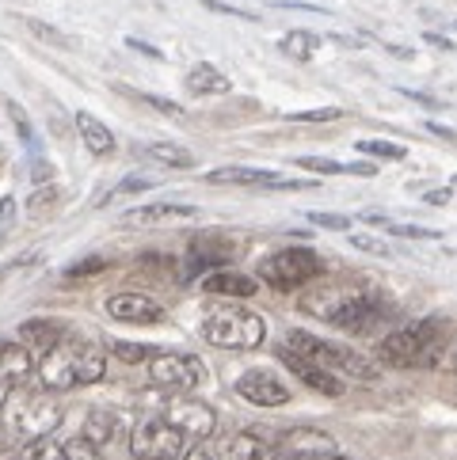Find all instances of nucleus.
Wrapping results in <instances>:
<instances>
[{
    "instance_id": "nucleus-1",
    "label": "nucleus",
    "mask_w": 457,
    "mask_h": 460,
    "mask_svg": "<svg viewBox=\"0 0 457 460\" xmlns=\"http://www.w3.org/2000/svg\"><path fill=\"white\" fill-rule=\"evenodd\" d=\"M301 312L351 335H370L385 320H393V305L373 286H313L301 293Z\"/></svg>"
},
{
    "instance_id": "nucleus-2",
    "label": "nucleus",
    "mask_w": 457,
    "mask_h": 460,
    "mask_svg": "<svg viewBox=\"0 0 457 460\" xmlns=\"http://www.w3.org/2000/svg\"><path fill=\"white\" fill-rule=\"evenodd\" d=\"M107 373V354L95 347L92 339H76L65 335L54 350H46L35 366V376L42 388L50 392H69V388H85L103 381Z\"/></svg>"
},
{
    "instance_id": "nucleus-3",
    "label": "nucleus",
    "mask_w": 457,
    "mask_h": 460,
    "mask_svg": "<svg viewBox=\"0 0 457 460\" xmlns=\"http://www.w3.org/2000/svg\"><path fill=\"white\" fill-rule=\"evenodd\" d=\"M65 419V411L58 403V392L42 388V385H15L8 388L4 403H0V426L15 438V441H35V438H50Z\"/></svg>"
},
{
    "instance_id": "nucleus-4",
    "label": "nucleus",
    "mask_w": 457,
    "mask_h": 460,
    "mask_svg": "<svg viewBox=\"0 0 457 460\" xmlns=\"http://www.w3.org/2000/svg\"><path fill=\"white\" fill-rule=\"evenodd\" d=\"M453 339V327L446 320H419V323H408L400 332L385 335L378 358L393 369H419V366H435L443 350L450 347Z\"/></svg>"
},
{
    "instance_id": "nucleus-5",
    "label": "nucleus",
    "mask_w": 457,
    "mask_h": 460,
    "mask_svg": "<svg viewBox=\"0 0 457 460\" xmlns=\"http://www.w3.org/2000/svg\"><path fill=\"white\" fill-rule=\"evenodd\" d=\"M202 335L225 350H255L264 342L267 327L259 320V312L244 308V305H214L202 320Z\"/></svg>"
},
{
    "instance_id": "nucleus-6",
    "label": "nucleus",
    "mask_w": 457,
    "mask_h": 460,
    "mask_svg": "<svg viewBox=\"0 0 457 460\" xmlns=\"http://www.w3.org/2000/svg\"><path fill=\"white\" fill-rule=\"evenodd\" d=\"M290 350L301 354L305 361H313V366H320L324 373H332V376H351V381H378L381 376V369L373 366L370 358L354 354L347 347H336V342H324V339L309 335V332H293L290 335Z\"/></svg>"
},
{
    "instance_id": "nucleus-7",
    "label": "nucleus",
    "mask_w": 457,
    "mask_h": 460,
    "mask_svg": "<svg viewBox=\"0 0 457 460\" xmlns=\"http://www.w3.org/2000/svg\"><path fill=\"white\" fill-rule=\"evenodd\" d=\"M324 274V259L313 248H286L259 262V278L274 289H301Z\"/></svg>"
},
{
    "instance_id": "nucleus-8",
    "label": "nucleus",
    "mask_w": 457,
    "mask_h": 460,
    "mask_svg": "<svg viewBox=\"0 0 457 460\" xmlns=\"http://www.w3.org/2000/svg\"><path fill=\"white\" fill-rule=\"evenodd\" d=\"M187 453V438L175 430L168 419H145L134 438H130V456L134 460H179Z\"/></svg>"
},
{
    "instance_id": "nucleus-9",
    "label": "nucleus",
    "mask_w": 457,
    "mask_h": 460,
    "mask_svg": "<svg viewBox=\"0 0 457 460\" xmlns=\"http://www.w3.org/2000/svg\"><path fill=\"white\" fill-rule=\"evenodd\" d=\"M149 381L165 392H194L206 381V366L194 354L160 350L149 358Z\"/></svg>"
},
{
    "instance_id": "nucleus-10",
    "label": "nucleus",
    "mask_w": 457,
    "mask_h": 460,
    "mask_svg": "<svg viewBox=\"0 0 457 460\" xmlns=\"http://www.w3.org/2000/svg\"><path fill=\"white\" fill-rule=\"evenodd\" d=\"M160 419H168L179 434H184L187 441H206L210 434L218 430V415L214 407L202 403V400H191L187 392H175V400L165 403V411H160Z\"/></svg>"
},
{
    "instance_id": "nucleus-11",
    "label": "nucleus",
    "mask_w": 457,
    "mask_h": 460,
    "mask_svg": "<svg viewBox=\"0 0 457 460\" xmlns=\"http://www.w3.org/2000/svg\"><path fill=\"white\" fill-rule=\"evenodd\" d=\"M221 460H279V434L267 426H248L221 441Z\"/></svg>"
},
{
    "instance_id": "nucleus-12",
    "label": "nucleus",
    "mask_w": 457,
    "mask_h": 460,
    "mask_svg": "<svg viewBox=\"0 0 457 460\" xmlns=\"http://www.w3.org/2000/svg\"><path fill=\"white\" fill-rule=\"evenodd\" d=\"M279 456L290 460H320V456H339L336 438H328L324 430H313V426H298L290 434H279Z\"/></svg>"
},
{
    "instance_id": "nucleus-13",
    "label": "nucleus",
    "mask_w": 457,
    "mask_h": 460,
    "mask_svg": "<svg viewBox=\"0 0 457 460\" xmlns=\"http://www.w3.org/2000/svg\"><path fill=\"white\" fill-rule=\"evenodd\" d=\"M206 183L210 187H271V190H301L305 183L301 179H282L274 172H259V168H218V172H206Z\"/></svg>"
},
{
    "instance_id": "nucleus-14",
    "label": "nucleus",
    "mask_w": 457,
    "mask_h": 460,
    "mask_svg": "<svg viewBox=\"0 0 457 460\" xmlns=\"http://www.w3.org/2000/svg\"><path fill=\"white\" fill-rule=\"evenodd\" d=\"M237 396H244L255 407H282L290 400V388L267 369H248V373H240V381H237Z\"/></svg>"
},
{
    "instance_id": "nucleus-15",
    "label": "nucleus",
    "mask_w": 457,
    "mask_h": 460,
    "mask_svg": "<svg viewBox=\"0 0 457 460\" xmlns=\"http://www.w3.org/2000/svg\"><path fill=\"white\" fill-rule=\"evenodd\" d=\"M107 316L122 320V323H160L165 320V305H157L153 297H145V293H114L107 297Z\"/></svg>"
},
{
    "instance_id": "nucleus-16",
    "label": "nucleus",
    "mask_w": 457,
    "mask_h": 460,
    "mask_svg": "<svg viewBox=\"0 0 457 460\" xmlns=\"http://www.w3.org/2000/svg\"><path fill=\"white\" fill-rule=\"evenodd\" d=\"M194 217H199V209H194V206L153 202V206L126 209V213H122V225H134V228H160V225H184V221H194Z\"/></svg>"
},
{
    "instance_id": "nucleus-17",
    "label": "nucleus",
    "mask_w": 457,
    "mask_h": 460,
    "mask_svg": "<svg viewBox=\"0 0 457 460\" xmlns=\"http://www.w3.org/2000/svg\"><path fill=\"white\" fill-rule=\"evenodd\" d=\"M237 259V243L228 236H218V233H206V236H194L191 240V252H187V274H199L206 267H221V262Z\"/></svg>"
},
{
    "instance_id": "nucleus-18",
    "label": "nucleus",
    "mask_w": 457,
    "mask_h": 460,
    "mask_svg": "<svg viewBox=\"0 0 457 460\" xmlns=\"http://www.w3.org/2000/svg\"><path fill=\"white\" fill-rule=\"evenodd\" d=\"M35 376V354H31L23 342H12V339H0V385H27Z\"/></svg>"
},
{
    "instance_id": "nucleus-19",
    "label": "nucleus",
    "mask_w": 457,
    "mask_h": 460,
    "mask_svg": "<svg viewBox=\"0 0 457 460\" xmlns=\"http://www.w3.org/2000/svg\"><path fill=\"white\" fill-rule=\"evenodd\" d=\"M65 335H69V327L58 323V320H46V316L20 323V342H23V347H27L31 354H39V358H42L46 350H54Z\"/></svg>"
},
{
    "instance_id": "nucleus-20",
    "label": "nucleus",
    "mask_w": 457,
    "mask_h": 460,
    "mask_svg": "<svg viewBox=\"0 0 457 460\" xmlns=\"http://www.w3.org/2000/svg\"><path fill=\"white\" fill-rule=\"evenodd\" d=\"M279 358L286 361V366H290L293 373H298V376H301V381H305L309 388H317V392H320V396H343V381H339V376H332V373H324L320 366H313V361H305L301 354H293L290 347H282V350H279Z\"/></svg>"
},
{
    "instance_id": "nucleus-21",
    "label": "nucleus",
    "mask_w": 457,
    "mask_h": 460,
    "mask_svg": "<svg viewBox=\"0 0 457 460\" xmlns=\"http://www.w3.org/2000/svg\"><path fill=\"white\" fill-rule=\"evenodd\" d=\"M122 434H126V419L119 415V411L95 407L92 415L85 419V434H80V438H88L95 449H103V446H111L114 438H122Z\"/></svg>"
},
{
    "instance_id": "nucleus-22",
    "label": "nucleus",
    "mask_w": 457,
    "mask_h": 460,
    "mask_svg": "<svg viewBox=\"0 0 457 460\" xmlns=\"http://www.w3.org/2000/svg\"><path fill=\"white\" fill-rule=\"evenodd\" d=\"M202 289L214 293V297H252L259 286H255V278H248V274H237V270H221L218 267V270H210L202 278Z\"/></svg>"
},
{
    "instance_id": "nucleus-23",
    "label": "nucleus",
    "mask_w": 457,
    "mask_h": 460,
    "mask_svg": "<svg viewBox=\"0 0 457 460\" xmlns=\"http://www.w3.org/2000/svg\"><path fill=\"white\" fill-rule=\"evenodd\" d=\"M76 134H80V141H85V149L92 156H111L114 153V134L95 119V114H88V111L76 114Z\"/></svg>"
},
{
    "instance_id": "nucleus-24",
    "label": "nucleus",
    "mask_w": 457,
    "mask_h": 460,
    "mask_svg": "<svg viewBox=\"0 0 457 460\" xmlns=\"http://www.w3.org/2000/svg\"><path fill=\"white\" fill-rule=\"evenodd\" d=\"M228 88H233V84H228V76L221 69H214L210 61H199L187 73V92L191 95H225Z\"/></svg>"
},
{
    "instance_id": "nucleus-25",
    "label": "nucleus",
    "mask_w": 457,
    "mask_h": 460,
    "mask_svg": "<svg viewBox=\"0 0 457 460\" xmlns=\"http://www.w3.org/2000/svg\"><path fill=\"white\" fill-rule=\"evenodd\" d=\"M298 168L313 175H378V164H339V160H320V156H301Z\"/></svg>"
},
{
    "instance_id": "nucleus-26",
    "label": "nucleus",
    "mask_w": 457,
    "mask_h": 460,
    "mask_svg": "<svg viewBox=\"0 0 457 460\" xmlns=\"http://www.w3.org/2000/svg\"><path fill=\"white\" fill-rule=\"evenodd\" d=\"M141 156H149V160L165 164V168H175V172L194 168V156L184 149V145H172V141H153V145H145Z\"/></svg>"
},
{
    "instance_id": "nucleus-27",
    "label": "nucleus",
    "mask_w": 457,
    "mask_h": 460,
    "mask_svg": "<svg viewBox=\"0 0 457 460\" xmlns=\"http://www.w3.org/2000/svg\"><path fill=\"white\" fill-rule=\"evenodd\" d=\"M282 54L286 58H293V61H309L317 54V46H320V39L313 35V31H290V35H282Z\"/></svg>"
},
{
    "instance_id": "nucleus-28",
    "label": "nucleus",
    "mask_w": 457,
    "mask_h": 460,
    "mask_svg": "<svg viewBox=\"0 0 457 460\" xmlns=\"http://www.w3.org/2000/svg\"><path fill=\"white\" fill-rule=\"evenodd\" d=\"M366 225H378V228H385L389 236H404V240H438V233H435V228H416V225L385 221V217H378V213H370V217H366Z\"/></svg>"
},
{
    "instance_id": "nucleus-29",
    "label": "nucleus",
    "mask_w": 457,
    "mask_h": 460,
    "mask_svg": "<svg viewBox=\"0 0 457 460\" xmlns=\"http://www.w3.org/2000/svg\"><path fill=\"white\" fill-rule=\"evenodd\" d=\"M61 453H65V446H61V441H54V438L23 441V449H20L23 460H61Z\"/></svg>"
},
{
    "instance_id": "nucleus-30",
    "label": "nucleus",
    "mask_w": 457,
    "mask_h": 460,
    "mask_svg": "<svg viewBox=\"0 0 457 460\" xmlns=\"http://www.w3.org/2000/svg\"><path fill=\"white\" fill-rule=\"evenodd\" d=\"M58 206V187L54 183H39L35 194H31V202H27V213L31 217H46Z\"/></svg>"
},
{
    "instance_id": "nucleus-31",
    "label": "nucleus",
    "mask_w": 457,
    "mask_h": 460,
    "mask_svg": "<svg viewBox=\"0 0 457 460\" xmlns=\"http://www.w3.org/2000/svg\"><path fill=\"white\" fill-rule=\"evenodd\" d=\"M111 350L119 361H126V366H134V361H149L157 350L153 347H141V342H111Z\"/></svg>"
},
{
    "instance_id": "nucleus-32",
    "label": "nucleus",
    "mask_w": 457,
    "mask_h": 460,
    "mask_svg": "<svg viewBox=\"0 0 457 460\" xmlns=\"http://www.w3.org/2000/svg\"><path fill=\"white\" fill-rule=\"evenodd\" d=\"M103 267H107L103 255H88V259H80V262H73V267L65 270V282H80V278H92V274H100Z\"/></svg>"
},
{
    "instance_id": "nucleus-33",
    "label": "nucleus",
    "mask_w": 457,
    "mask_h": 460,
    "mask_svg": "<svg viewBox=\"0 0 457 460\" xmlns=\"http://www.w3.org/2000/svg\"><path fill=\"white\" fill-rule=\"evenodd\" d=\"M358 153L378 156V160H404L408 156L400 145H389V141H358Z\"/></svg>"
},
{
    "instance_id": "nucleus-34",
    "label": "nucleus",
    "mask_w": 457,
    "mask_h": 460,
    "mask_svg": "<svg viewBox=\"0 0 457 460\" xmlns=\"http://www.w3.org/2000/svg\"><path fill=\"white\" fill-rule=\"evenodd\" d=\"M305 221L320 225V228H332V233H347V228H351V217H343V213H320V209L305 213Z\"/></svg>"
},
{
    "instance_id": "nucleus-35",
    "label": "nucleus",
    "mask_w": 457,
    "mask_h": 460,
    "mask_svg": "<svg viewBox=\"0 0 457 460\" xmlns=\"http://www.w3.org/2000/svg\"><path fill=\"white\" fill-rule=\"evenodd\" d=\"M23 23H27L31 35L42 39V42H50V46H69V39H65L61 31H58V27H50V23H42V20H23Z\"/></svg>"
},
{
    "instance_id": "nucleus-36",
    "label": "nucleus",
    "mask_w": 457,
    "mask_h": 460,
    "mask_svg": "<svg viewBox=\"0 0 457 460\" xmlns=\"http://www.w3.org/2000/svg\"><path fill=\"white\" fill-rule=\"evenodd\" d=\"M61 460H100V449H95L88 438H73L69 446H65Z\"/></svg>"
},
{
    "instance_id": "nucleus-37",
    "label": "nucleus",
    "mask_w": 457,
    "mask_h": 460,
    "mask_svg": "<svg viewBox=\"0 0 457 460\" xmlns=\"http://www.w3.org/2000/svg\"><path fill=\"white\" fill-rule=\"evenodd\" d=\"M134 100H141V103H149L153 111H160V114H168V119H184V107L179 103H172V100H160V95H145V92H130Z\"/></svg>"
},
{
    "instance_id": "nucleus-38",
    "label": "nucleus",
    "mask_w": 457,
    "mask_h": 460,
    "mask_svg": "<svg viewBox=\"0 0 457 460\" xmlns=\"http://www.w3.org/2000/svg\"><path fill=\"white\" fill-rule=\"evenodd\" d=\"M343 111L339 107H324V111H293L290 122H339Z\"/></svg>"
},
{
    "instance_id": "nucleus-39",
    "label": "nucleus",
    "mask_w": 457,
    "mask_h": 460,
    "mask_svg": "<svg viewBox=\"0 0 457 460\" xmlns=\"http://www.w3.org/2000/svg\"><path fill=\"white\" fill-rule=\"evenodd\" d=\"M8 114H12V122H15V129H20V141H35V129H31V122H27V114H23V107L20 103H8Z\"/></svg>"
},
{
    "instance_id": "nucleus-40",
    "label": "nucleus",
    "mask_w": 457,
    "mask_h": 460,
    "mask_svg": "<svg viewBox=\"0 0 457 460\" xmlns=\"http://www.w3.org/2000/svg\"><path fill=\"white\" fill-rule=\"evenodd\" d=\"M351 243H354L358 252H370V255H393V248H389V243L373 240V236H351Z\"/></svg>"
},
{
    "instance_id": "nucleus-41",
    "label": "nucleus",
    "mask_w": 457,
    "mask_h": 460,
    "mask_svg": "<svg viewBox=\"0 0 457 460\" xmlns=\"http://www.w3.org/2000/svg\"><path fill=\"white\" fill-rule=\"evenodd\" d=\"M206 8H214V12H225V15H240V20H255V12H240V8H228L221 4V0H202Z\"/></svg>"
},
{
    "instance_id": "nucleus-42",
    "label": "nucleus",
    "mask_w": 457,
    "mask_h": 460,
    "mask_svg": "<svg viewBox=\"0 0 457 460\" xmlns=\"http://www.w3.org/2000/svg\"><path fill=\"white\" fill-rule=\"evenodd\" d=\"M153 179H126V183L114 187V194H130V190H149Z\"/></svg>"
},
{
    "instance_id": "nucleus-43",
    "label": "nucleus",
    "mask_w": 457,
    "mask_h": 460,
    "mask_svg": "<svg viewBox=\"0 0 457 460\" xmlns=\"http://www.w3.org/2000/svg\"><path fill=\"white\" fill-rule=\"evenodd\" d=\"M404 95H408V100H416V103H423V107H431V111L443 107L438 100H431V95H423V92H408V88H404Z\"/></svg>"
},
{
    "instance_id": "nucleus-44",
    "label": "nucleus",
    "mask_w": 457,
    "mask_h": 460,
    "mask_svg": "<svg viewBox=\"0 0 457 460\" xmlns=\"http://www.w3.org/2000/svg\"><path fill=\"white\" fill-rule=\"evenodd\" d=\"M126 42H130V46H134V50H141L145 58H157V61H160V58H165V54H160V50H153V46H145L141 39H126Z\"/></svg>"
},
{
    "instance_id": "nucleus-45",
    "label": "nucleus",
    "mask_w": 457,
    "mask_h": 460,
    "mask_svg": "<svg viewBox=\"0 0 457 460\" xmlns=\"http://www.w3.org/2000/svg\"><path fill=\"white\" fill-rule=\"evenodd\" d=\"M179 460H214V453H210V449H202V446H194V449H187V453L179 456Z\"/></svg>"
},
{
    "instance_id": "nucleus-46",
    "label": "nucleus",
    "mask_w": 457,
    "mask_h": 460,
    "mask_svg": "<svg viewBox=\"0 0 457 460\" xmlns=\"http://www.w3.org/2000/svg\"><path fill=\"white\" fill-rule=\"evenodd\" d=\"M427 202H431V206H446V202H450V190H431Z\"/></svg>"
},
{
    "instance_id": "nucleus-47",
    "label": "nucleus",
    "mask_w": 457,
    "mask_h": 460,
    "mask_svg": "<svg viewBox=\"0 0 457 460\" xmlns=\"http://www.w3.org/2000/svg\"><path fill=\"white\" fill-rule=\"evenodd\" d=\"M423 39H427L431 46H438V50H453V42H446L443 35H423Z\"/></svg>"
},
{
    "instance_id": "nucleus-48",
    "label": "nucleus",
    "mask_w": 457,
    "mask_h": 460,
    "mask_svg": "<svg viewBox=\"0 0 457 460\" xmlns=\"http://www.w3.org/2000/svg\"><path fill=\"white\" fill-rule=\"evenodd\" d=\"M427 134H438V137H446V141H453V137H457L453 129H446V126H427Z\"/></svg>"
},
{
    "instance_id": "nucleus-49",
    "label": "nucleus",
    "mask_w": 457,
    "mask_h": 460,
    "mask_svg": "<svg viewBox=\"0 0 457 460\" xmlns=\"http://www.w3.org/2000/svg\"><path fill=\"white\" fill-rule=\"evenodd\" d=\"M0 460H23L20 453H8V449H0Z\"/></svg>"
},
{
    "instance_id": "nucleus-50",
    "label": "nucleus",
    "mask_w": 457,
    "mask_h": 460,
    "mask_svg": "<svg viewBox=\"0 0 457 460\" xmlns=\"http://www.w3.org/2000/svg\"><path fill=\"white\" fill-rule=\"evenodd\" d=\"M320 460H339V456H320Z\"/></svg>"
},
{
    "instance_id": "nucleus-51",
    "label": "nucleus",
    "mask_w": 457,
    "mask_h": 460,
    "mask_svg": "<svg viewBox=\"0 0 457 460\" xmlns=\"http://www.w3.org/2000/svg\"><path fill=\"white\" fill-rule=\"evenodd\" d=\"M453 183H457V179H453Z\"/></svg>"
}]
</instances>
